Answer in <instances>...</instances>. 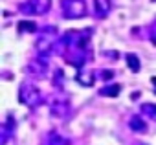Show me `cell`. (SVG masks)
<instances>
[{
    "mask_svg": "<svg viewBox=\"0 0 156 145\" xmlns=\"http://www.w3.org/2000/svg\"><path fill=\"white\" fill-rule=\"evenodd\" d=\"M50 112L55 118H66L70 114V103H68V99H61V97L55 96L51 99V103H50Z\"/></svg>",
    "mask_w": 156,
    "mask_h": 145,
    "instance_id": "obj_5",
    "label": "cell"
},
{
    "mask_svg": "<svg viewBox=\"0 0 156 145\" xmlns=\"http://www.w3.org/2000/svg\"><path fill=\"white\" fill-rule=\"evenodd\" d=\"M98 74H99V77H101L103 81H112L114 76H116V72H114V70H99Z\"/></svg>",
    "mask_w": 156,
    "mask_h": 145,
    "instance_id": "obj_16",
    "label": "cell"
},
{
    "mask_svg": "<svg viewBox=\"0 0 156 145\" xmlns=\"http://www.w3.org/2000/svg\"><path fill=\"white\" fill-rule=\"evenodd\" d=\"M51 8V0H28L19 6L24 15H44Z\"/></svg>",
    "mask_w": 156,
    "mask_h": 145,
    "instance_id": "obj_4",
    "label": "cell"
},
{
    "mask_svg": "<svg viewBox=\"0 0 156 145\" xmlns=\"http://www.w3.org/2000/svg\"><path fill=\"white\" fill-rule=\"evenodd\" d=\"M61 11L64 19H83L87 15L85 0H61Z\"/></svg>",
    "mask_w": 156,
    "mask_h": 145,
    "instance_id": "obj_3",
    "label": "cell"
},
{
    "mask_svg": "<svg viewBox=\"0 0 156 145\" xmlns=\"http://www.w3.org/2000/svg\"><path fill=\"white\" fill-rule=\"evenodd\" d=\"M121 94V85H107L99 90L101 97H118Z\"/></svg>",
    "mask_w": 156,
    "mask_h": 145,
    "instance_id": "obj_11",
    "label": "cell"
},
{
    "mask_svg": "<svg viewBox=\"0 0 156 145\" xmlns=\"http://www.w3.org/2000/svg\"><path fill=\"white\" fill-rule=\"evenodd\" d=\"M132 145H147V143H141V141H136V143H132Z\"/></svg>",
    "mask_w": 156,
    "mask_h": 145,
    "instance_id": "obj_20",
    "label": "cell"
},
{
    "mask_svg": "<svg viewBox=\"0 0 156 145\" xmlns=\"http://www.w3.org/2000/svg\"><path fill=\"white\" fill-rule=\"evenodd\" d=\"M75 81L79 83L81 87H92L94 81H96L94 72H83V70H79V72H77V76H75Z\"/></svg>",
    "mask_w": 156,
    "mask_h": 145,
    "instance_id": "obj_9",
    "label": "cell"
},
{
    "mask_svg": "<svg viewBox=\"0 0 156 145\" xmlns=\"http://www.w3.org/2000/svg\"><path fill=\"white\" fill-rule=\"evenodd\" d=\"M42 145H70V141H68L66 138H62L59 132H55V130H50V132L44 136V140H42Z\"/></svg>",
    "mask_w": 156,
    "mask_h": 145,
    "instance_id": "obj_8",
    "label": "cell"
},
{
    "mask_svg": "<svg viewBox=\"0 0 156 145\" xmlns=\"http://www.w3.org/2000/svg\"><path fill=\"white\" fill-rule=\"evenodd\" d=\"M152 2H156V0H152Z\"/></svg>",
    "mask_w": 156,
    "mask_h": 145,
    "instance_id": "obj_21",
    "label": "cell"
},
{
    "mask_svg": "<svg viewBox=\"0 0 156 145\" xmlns=\"http://www.w3.org/2000/svg\"><path fill=\"white\" fill-rule=\"evenodd\" d=\"M110 9H112V2H110V0H94V11H96V15L99 19L108 17Z\"/></svg>",
    "mask_w": 156,
    "mask_h": 145,
    "instance_id": "obj_7",
    "label": "cell"
},
{
    "mask_svg": "<svg viewBox=\"0 0 156 145\" xmlns=\"http://www.w3.org/2000/svg\"><path fill=\"white\" fill-rule=\"evenodd\" d=\"M151 81H152V85H154V94H156V77H152Z\"/></svg>",
    "mask_w": 156,
    "mask_h": 145,
    "instance_id": "obj_19",
    "label": "cell"
},
{
    "mask_svg": "<svg viewBox=\"0 0 156 145\" xmlns=\"http://www.w3.org/2000/svg\"><path fill=\"white\" fill-rule=\"evenodd\" d=\"M26 70L30 72L31 76H35V77H42V76L46 74V70H48V61H46V57H41V55H39V59L30 61V64L26 66Z\"/></svg>",
    "mask_w": 156,
    "mask_h": 145,
    "instance_id": "obj_6",
    "label": "cell"
},
{
    "mask_svg": "<svg viewBox=\"0 0 156 145\" xmlns=\"http://www.w3.org/2000/svg\"><path fill=\"white\" fill-rule=\"evenodd\" d=\"M19 101H20L22 105L30 107V108H37L39 105H42L44 96H42V92H41L35 85H31V83H22L20 88H19Z\"/></svg>",
    "mask_w": 156,
    "mask_h": 145,
    "instance_id": "obj_2",
    "label": "cell"
},
{
    "mask_svg": "<svg viewBox=\"0 0 156 145\" xmlns=\"http://www.w3.org/2000/svg\"><path fill=\"white\" fill-rule=\"evenodd\" d=\"M125 59H127V66H129V70H132L134 74H138V72L141 70V64H140V59H138L136 53H127Z\"/></svg>",
    "mask_w": 156,
    "mask_h": 145,
    "instance_id": "obj_13",
    "label": "cell"
},
{
    "mask_svg": "<svg viewBox=\"0 0 156 145\" xmlns=\"http://www.w3.org/2000/svg\"><path fill=\"white\" fill-rule=\"evenodd\" d=\"M141 112H143L147 118L156 119V105H154V103H145V105H141Z\"/></svg>",
    "mask_w": 156,
    "mask_h": 145,
    "instance_id": "obj_15",
    "label": "cell"
},
{
    "mask_svg": "<svg viewBox=\"0 0 156 145\" xmlns=\"http://www.w3.org/2000/svg\"><path fill=\"white\" fill-rule=\"evenodd\" d=\"M147 35H149V39H151V42L152 44H156V22L149 28V31H147Z\"/></svg>",
    "mask_w": 156,
    "mask_h": 145,
    "instance_id": "obj_17",
    "label": "cell"
},
{
    "mask_svg": "<svg viewBox=\"0 0 156 145\" xmlns=\"http://www.w3.org/2000/svg\"><path fill=\"white\" fill-rule=\"evenodd\" d=\"M13 130H15V121H13V118L9 116V118L4 121V125H2V140H0V143L6 145L8 140L11 138V132H13Z\"/></svg>",
    "mask_w": 156,
    "mask_h": 145,
    "instance_id": "obj_10",
    "label": "cell"
},
{
    "mask_svg": "<svg viewBox=\"0 0 156 145\" xmlns=\"http://www.w3.org/2000/svg\"><path fill=\"white\" fill-rule=\"evenodd\" d=\"M129 129H132L134 132H143V130H147V123L140 116H132L129 121Z\"/></svg>",
    "mask_w": 156,
    "mask_h": 145,
    "instance_id": "obj_12",
    "label": "cell"
},
{
    "mask_svg": "<svg viewBox=\"0 0 156 145\" xmlns=\"http://www.w3.org/2000/svg\"><path fill=\"white\" fill-rule=\"evenodd\" d=\"M57 41H59L57 28H53V26H46V28L41 31V35H39V39H37V42H35V50H37V53H39L41 57H48V55L55 50Z\"/></svg>",
    "mask_w": 156,
    "mask_h": 145,
    "instance_id": "obj_1",
    "label": "cell"
},
{
    "mask_svg": "<svg viewBox=\"0 0 156 145\" xmlns=\"http://www.w3.org/2000/svg\"><path fill=\"white\" fill-rule=\"evenodd\" d=\"M62 76H64L62 70H55V79H53V85H55V87H59V83L62 85V79H64Z\"/></svg>",
    "mask_w": 156,
    "mask_h": 145,
    "instance_id": "obj_18",
    "label": "cell"
},
{
    "mask_svg": "<svg viewBox=\"0 0 156 145\" xmlns=\"http://www.w3.org/2000/svg\"><path fill=\"white\" fill-rule=\"evenodd\" d=\"M17 30H19L20 33H35V31H37V24H35L33 20H20V22L17 24Z\"/></svg>",
    "mask_w": 156,
    "mask_h": 145,
    "instance_id": "obj_14",
    "label": "cell"
}]
</instances>
